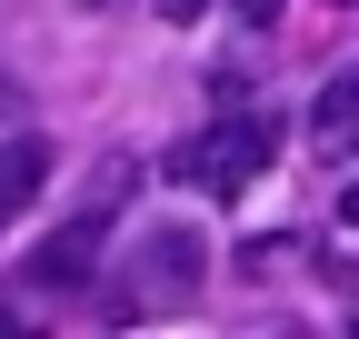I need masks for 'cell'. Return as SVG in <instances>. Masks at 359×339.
<instances>
[{"instance_id":"obj_2","label":"cell","mask_w":359,"mask_h":339,"mask_svg":"<svg viewBox=\"0 0 359 339\" xmlns=\"http://www.w3.org/2000/svg\"><path fill=\"white\" fill-rule=\"evenodd\" d=\"M100 270H110V209H100V200L30 249V289H60V300H70V289H90Z\"/></svg>"},{"instance_id":"obj_3","label":"cell","mask_w":359,"mask_h":339,"mask_svg":"<svg viewBox=\"0 0 359 339\" xmlns=\"http://www.w3.org/2000/svg\"><path fill=\"white\" fill-rule=\"evenodd\" d=\"M130 270H140V279H130V300H140V310H170V300H190V289H200L210 249H200V230H150Z\"/></svg>"},{"instance_id":"obj_5","label":"cell","mask_w":359,"mask_h":339,"mask_svg":"<svg viewBox=\"0 0 359 339\" xmlns=\"http://www.w3.org/2000/svg\"><path fill=\"white\" fill-rule=\"evenodd\" d=\"M309 150H330V160H349L359 150V70H339L320 100H309Z\"/></svg>"},{"instance_id":"obj_1","label":"cell","mask_w":359,"mask_h":339,"mask_svg":"<svg viewBox=\"0 0 359 339\" xmlns=\"http://www.w3.org/2000/svg\"><path fill=\"white\" fill-rule=\"evenodd\" d=\"M269 150H280V120L269 110H219L210 130H190L170 150V180L180 190H240V180L269 170Z\"/></svg>"},{"instance_id":"obj_4","label":"cell","mask_w":359,"mask_h":339,"mask_svg":"<svg viewBox=\"0 0 359 339\" xmlns=\"http://www.w3.org/2000/svg\"><path fill=\"white\" fill-rule=\"evenodd\" d=\"M40 180H50V140H40V130H11V140H0V230L40 200Z\"/></svg>"},{"instance_id":"obj_6","label":"cell","mask_w":359,"mask_h":339,"mask_svg":"<svg viewBox=\"0 0 359 339\" xmlns=\"http://www.w3.org/2000/svg\"><path fill=\"white\" fill-rule=\"evenodd\" d=\"M280 11H290V0H240V30H269Z\"/></svg>"},{"instance_id":"obj_9","label":"cell","mask_w":359,"mask_h":339,"mask_svg":"<svg viewBox=\"0 0 359 339\" xmlns=\"http://www.w3.org/2000/svg\"><path fill=\"white\" fill-rule=\"evenodd\" d=\"M0 329H20V310H0Z\"/></svg>"},{"instance_id":"obj_7","label":"cell","mask_w":359,"mask_h":339,"mask_svg":"<svg viewBox=\"0 0 359 339\" xmlns=\"http://www.w3.org/2000/svg\"><path fill=\"white\" fill-rule=\"evenodd\" d=\"M160 11H170V20H180V30H190V20H200V11H210V0H160Z\"/></svg>"},{"instance_id":"obj_8","label":"cell","mask_w":359,"mask_h":339,"mask_svg":"<svg viewBox=\"0 0 359 339\" xmlns=\"http://www.w3.org/2000/svg\"><path fill=\"white\" fill-rule=\"evenodd\" d=\"M339 220H349V230H359V180H349V190H339Z\"/></svg>"}]
</instances>
